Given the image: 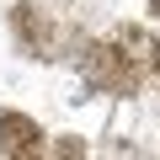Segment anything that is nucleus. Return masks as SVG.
<instances>
[{
    "instance_id": "obj_1",
    "label": "nucleus",
    "mask_w": 160,
    "mask_h": 160,
    "mask_svg": "<svg viewBox=\"0 0 160 160\" xmlns=\"http://www.w3.org/2000/svg\"><path fill=\"white\" fill-rule=\"evenodd\" d=\"M0 133H6V144H11V149L38 144V123H27L22 112H0Z\"/></svg>"
},
{
    "instance_id": "obj_2",
    "label": "nucleus",
    "mask_w": 160,
    "mask_h": 160,
    "mask_svg": "<svg viewBox=\"0 0 160 160\" xmlns=\"http://www.w3.org/2000/svg\"><path fill=\"white\" fill-rule=\"evenodd\" d=\"M155 64H160V48H155Z\"/></svg>"
}]
</instances>
